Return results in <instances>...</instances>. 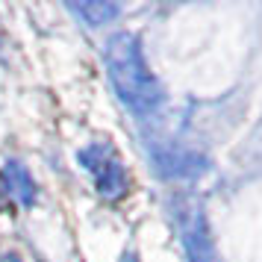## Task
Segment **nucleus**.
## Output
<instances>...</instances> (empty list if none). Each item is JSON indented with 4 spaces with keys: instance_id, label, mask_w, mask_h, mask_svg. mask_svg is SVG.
I'll list each match as a JSON object with an SVG mask.
<instances>
[{
    "instance_id": "f257e3e1",
    "label": "nucleus",
    "mask_w": 262,
    "mask_h": 262,
    "mask_svg": "<svg viewBox=\"0 0 262 262\" xmlns=\"http://www.w3.org/2000/svg\"><path fill=\"white\" fill-rule=\"evenodd\" d=\"M103 59H106L109 83H112L124 106H130L136 115H150L162 103L159 80L147 68L142 45L133 33L109 36L106 48H103Z\"/></svg>"
},
{
    "instance_id": "f03ea898",
    "label": "nucleus",
    "mask_w": 262,
    "mask_h": 262,
    "mask_svg": "<svg viewBox=\"0 0 262 262\" xmlns=\"http://www.w3.org/2000/svg\"><path fill=\"white\" fill-rule=\"evenodd\" d=\"M80 165L95 180V189L106 201H121L130 189V174L109 142H92L80 150Z\"/></svg>"
},
{
    "instance_id": "7ed1b4c3",
    "label": "nucleus",
    "mask_w": 262,
    "mask_h": 262,
    "mask_svg": "<svg viewBox=\"0 0 262 262\" xmlns=\"http://www.w3.org/2000/svg\"><path fill=\"white\" fill-rule=\"evenodd\" d=\"M177 227H180V238H183L189 262H218L203 206L194 198H183L177 203Z\"/></svg>"
},
{
    "instance_id": "20e7f679",
    "label": "nucleus",
    "mask_w": 262,
    "mask_h": 262,
    "mask_svg": "<svg viewBox=\"0 0 262 262\" xmlns=\"http://www.w3.org/2000/svg\"><path fill=\"white\" fill-rule=\"evenodd\" d=\"M3 183H6V189L15 194V201L30 206V203L36 201V183L30 177V171L24 165H18V162H9V165L3 168Z\"/></svg>"
},
{
    "instance_id": "39448f33",
    "label": "nucleus",
    "mask_w": 262,
    "mask_h": 262,
    "mask_svg": "<svg viewBox=\"0 0 262 262\" xmlns=\"http://www.w3.org/2000/svg\"><path fill=\"white\" fill-rule=\"evenodd\" d=\"M71 12H77L89 27H100L109 24L112 18H118V6L106 3V0H83V3H71Z\"/></svg>"
},
{
    "instance_id": "423d86ee",
    "label": "nucleus",
    "mask_w": 262,
    "mask_h": 262,
    "mask_svg": "<svg viewBox=\"0 0 262 262\" xmlns=\"http://www.w3.org/2000/svg\"><path fill=\"white\" fill-rule=\"evenodd\" d=\"M121 262H139V259H136V253H133V250H127V253L121 256Z\"/></svg>"
},
{
    "instance_id": "0eeeda50",
    "label": "nucleus",
    "mask_w": 262,
    "mask_h": 262,
    "mask_svg": "<svg viewBox=\"0 0 262 262\" xmlns=\"http://www.w3.org/2000/svg\"><path fill=\"white\" fill-rule=\"evenodd\" d=\"M0 262H21L15 253H6V256H0Z\"/></svg>"
}]
</instances>
